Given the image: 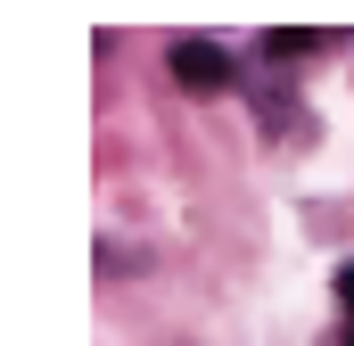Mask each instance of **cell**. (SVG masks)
<instances>
[{
	"label": "cell",
	"instance_id": "obj_1",
	"mask_svg": "<svg viewBox=\"0 0 354 346\" xmlns=\"http://www.w3.org/2000/svg\"><path fill=\"white\" fill-rule=\"evenodd\" d=\"M165 66H174L181 91H198V99H214V91H231V58L206 42V33H181L174 50H165Z\"/></svg>",
	"mask_w": 354,
	"mask_h": 346
},
{
	"label": "cell",
	"instance_id": "obj_2",
	"mask_svg": "<svg viewBox=\"0 0 354 346\" xmlns=\"http://www.w3.org/2000/svg\"><path fill=\"white\" fill-rule=\"evenodd\" d=\"M330 33H297V25H280V33H264V58H305V50H322Z\"/></svg>",
	"mask_w": 354,
	"mask_h": 346
},
{
	"label": "cell",
	"instance_id": "obj_3",
	"mask_svg": "<svg viewBox=\"0 0 354 346\" xmlns=\"http://www.w3.org/2000/svg\"><path fill=\"white\" fill-rule=\"evenodd\" d=\"M338 305L354 313V264H338Z\"/></svg>",
	"mask_w": 354,
	"mask_h": 346
},
{
	"label": "cell",
	"instance_id": "obj_4",
	"mask_svg": "<svg viewBox=\"0 0 354 346\" xmlns=\"http://www.w3.org/2000/svg\"><path fill=\"white\" fill-rule=\"evenodd\" d=\"M346 346H354V330H346Z\"/></svg>",
	"mask_w": 354,
	"mask_h": 346
}]
</instances>
